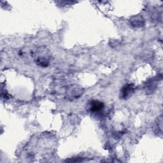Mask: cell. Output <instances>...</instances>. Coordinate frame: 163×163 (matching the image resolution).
I'll return each mask as SVG.
<instances>
[{
    "label": "cell",
    "mask_w": 163,
    "mask_h": 163,
    "mask_svg": "<svg viewBox=\"0 0 163 163\" xmlns=\"http://www.w3.org/2000/svg\"><path fill=\"white\" fill-rule=\"evenodd\" d=\"M135 91V86L134 84L133 83L126 84L122 88L120 92V98L124 99H126L133 94Z\"/></svg>",
    "instance_id": "6da1fadb"
},
{
    "label": "cell",
    "mask_w": 163,
    "mask_h": 163,
    "mask_svg": "<svg viewBox=\"0 0 163 163\" xmlns=\"http://www.w3.org/2000/svg\"><path fill=\"white\" fill-rule=\"evenodd\" d=\"M104 107H105L104 103L98 100L92 101V102H91V105H90L91 111L94 113L101 112L103 109Z\"/></svg>",
    "instance_id": "7a4b0ae2"
},
{
    "label": "cell",
    "mask_w": 163,
    "mask_h": 163,
    "mask_svg": "<svg viewBox=\"0 0 163 163\" xmlns=\"http://www.w3.org/2000/svg\"><path fill=\"white\" fill-rule=\"evenodd\" d=\"M162 116H160V117L157 119V122H156V133H160L162 134Z\"/></svg>",
    "instance_id": "5b68a950"
},
{
    "label": "cell",
    "mask_w": 163,
    "mask_h": 163,
    "mask_svg": "<svg viewBox=\"0 0 163 163\" xmlns=\"http://www.w3.org/2000/svg\"><path fill=\"white\" fill-rule=\"evenodd\" d=\"M131 24L134 27H142L144 25V20L141 16H136L131 20Z\"/></svg>",
    "instance_id": "3957f363"
},
{
    "label": "cell",
    "mask_w": 163,
    "mask_h": 163,
    "mask_svg": "<svg viewBox=\"0 0 163 163\" xmlns=\"http://www.w3.org/2000/svg\"><path fill=\"white\" fill-rule=\"evenodd\" d=\"M156 85H157L156 81L154 79L149 81L145 85L146 91L148 93H149V92H152L154 91V89L156 88Z\"/></svg>",
    "instance_id": "277c9868"
}]
</instances>
